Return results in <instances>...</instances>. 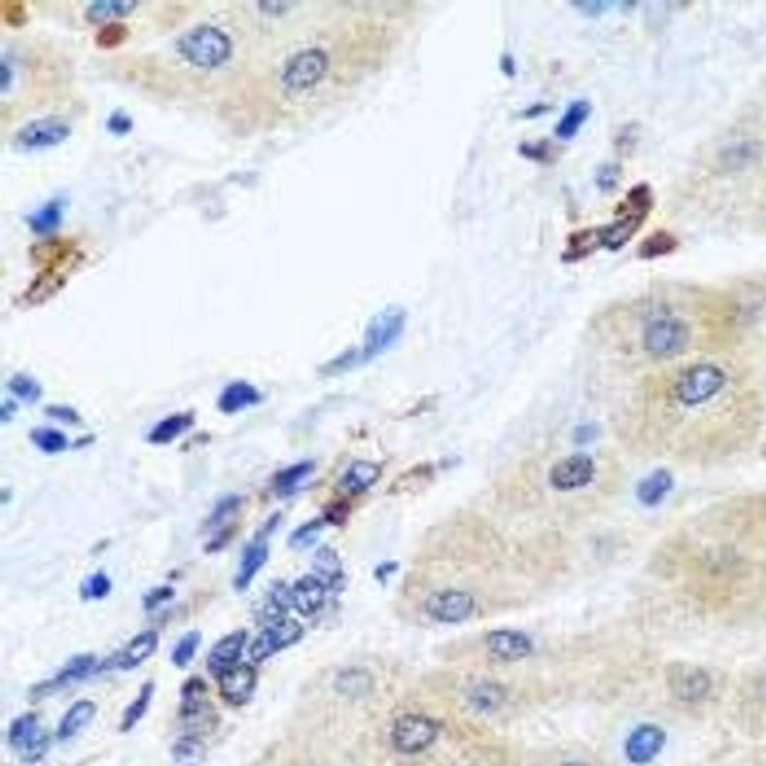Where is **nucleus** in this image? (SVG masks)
<instances>
[{"label":"nucleus","instance_id":"obj_9","mask_svg":"<svg viewBox=\"0 0 766 766\" xmlns=\"http://www.w3.org/2000/svg\"><path fill=\"white\" fill-rule=\"evenodd\" d=\"M303 635V626L298 621L291 618L271 621L252 642L250 657L255 663L265 662L274 654H279L280 651L300 642Z\"/></svg>","mask_w":766,"mask_h":766},{"label":"nucleus","instance_id":"obj_18","mask_svg":"<svg viewBox=\"0 0 766 766\" xmlns=\"http://www.w3.org/2000/svg\"><path fill=\"white\" fill-rule=\"evenodd\" d=\"M270 548H268V533H259L250 544L246 545L241 553L238 563L237 574L234 576L235 590L244 591L252 584L255 576L261 572L265 563L268 562Z\"/></svg>","mask_w":766,"mask_h":766},{"label":"nucleus","instance_id":"obj_21","mask_svg":"<svg viewBox=\"0 0 766 766\" xmlns=\"http://www.w3.org/2000/svg\"><path fill=\"white\" fill-rule=\"evenodd\" d=\"M327 597V585L318 576L306 575L291 588L292 608L304 617H312L321 611Z\"/></svg>","mask_w":766,"mask_h":766},{"label":"nucleus","instance_id":"obj_6","mask_svg":"<svg viewBox=\"0 0 766 766\" xmlns=\"http://www.w3.org/2000/svg\"><path fill=\"white\" fill-rule=\"evenodd\" d=\"M406 322V310L398 306H388L376 313L370 319L364 334L363 351L360 352L361 361L372 360L389 351L403 336Z\"/></svg>","mask_w":766,"mask_h":766},{"label":"nucleus","instance_id":"obj_49","mask_svg":"<svg viewBox=\"0 0 766 766\" xmlns=\"http://www.w3.org/2000/svg\"><path fill=\"white\" fill-rule=\"evenodd\" d=\"M576 8L584 11L585 14H599V12L606 11L611 6L608 2H578L575 3Z\"/></svg>","mask_w":766,"mask_h":766},{"label":"nucleus","instance_id":"obj_42","mask_svg":"<svg viewBox=\"0 0 766 766\" xmlns=\"http://www.w3.org/2000/svg\"><path fill=\"white\" fill-rule=\"evenodd\" d=\"M372 681L369 680L367 674L360 671H348L343 672L337 680V687L340 692L346 696H361L367 693Z\"/></svg>","mask_w":766,"mask_h":766},{"label":"nucleus","instance_id":"obj_32","mask_svg":"<svg viewBox=\"0 0 766 766\" xmlns=\"http://www.w3.org/2000/svg\"><path fill=\"white\" fill-rule=\"evenodd\" d=\"M313 470H315V464L310 463V461H303V463L294 464V466L282 470L274 478V488H276L277 494L291 496L309 476H312Z\"/></svg>","mask_w":766,"mask_h":766},{"label":"nucleus","instance_id":"obj_46","mask_svg":"<svg viewBox=\"0 0 766 766\" xmlns=\"http://www.w3.org/2000/svg\"><path fill=\"white\" fill-rule=\"evenodd\" d=\"M47 413L53 416L57 421L65 422V424H77L80 422V416L71 407L66 406H51L48 407Z\"/></svg>","mask_w":766,"mask_h":766},{"label":"nucleus","instance_id":"obj_40","mask_svg":"<svg viewBox=\"0 0 766 766\" xmlns=\"http://www.w3.org/2000/svg\"><path fill=\"white\" fill-rule=\"evenodd\" d=\"M199 644H201V633L196 632V630L183 635L182 639L174 647L173 654H171V660H173L174 665L182 669L189 666L193 657L196 656Z\"/></svg>","mask_w":766,"mask_h":766},{"label":"nucleus","instance_id":"obj_1","mask_svg":"<svg viewBox=\"0 0 766 766\" xmlns=\"http://www.w3.org/2000/svg\"><path fill=\"white\" fill-rule=\"evenodd\" d=\"M654 207V195L647 183H639L626 193L615 208L614 220L599 226L602 246L608 250H620L642 228Z\"/></svg>","mask_w":766,"mask_h":766},{"label":"nucleus","instance_id":"obj_24","mask_svg":"<svg viewBox=\"0 0 766 766\" xmlns=\"http://www.w3.org/2000/svg\"><path fill=\"white\" fill-rule=\"evenodd\" d=\"M672 487H674V478L671 473L668 470L659 469L639 482L636 496L642 505L653 508L665 500V497L671 493Z\"/></svg>","mask_w":766,"mask_h":766},{"label":"nucleus","instance_id":"obj_27","mask_svg":"<svg viewBox=\"0 0 766 766\" xmlns=\"http://www.w3.org/2000/svg\"><path fill=\"white\" fill-rule=\"evenodd\" d=\"M602 246L600 228H585L572 232L568 237V247L563 252V261L576 262L587 258Z\"/></svg>","mask_w":766,"mask_h":766},{"label":"nucleus","instance_id":"obj_17","mask_svg":"<svg viewBox=\"0 0 766 766\" xmlns=\"http://www.w3.org/2000/svg\"><path fill=\"white\" fill-rule=\"evenodd\" d=\"M666 734L656 725H641L626 741V756L633 765H647L662 753Z\"/></svg>","mask_w":766,"mask_h":766},{"label":"nucleus","instance_id":"obj_19","mask_svg":"<svg viewBox=\"0 0 766 766\" xmlns=\"http://www.w3.org/2000/svg\"><path fill=\"white\" fill-rule=\"evenodd\" d=\"M247 633L244 630L229 633L225 638L220 639L207 657V669L211 675L219 678L220 675L228 672L229 669L238 665L244 645H246Z\"/></svg>","mask_w":766,"mask_h":766},{"label":"nucleus","instance_id":"obj_10","mask_svg":"<svg viewBox=\"0 0 766 766\" xmlns=\"http://www.w3.org/2000/svg\"><path fill=\"white\" fill-rule=\"evenodd\" d=\"M98 669L99 666L96 663L95 656H92V654H78V656L72 657L53 678L41 681V683L33 686L30 696L36 699V701L47 698V696L53 695V693L59 692V690L77 683V681L86 680L90 675L95 674Z\"/></svg>","mask_w":766,"mask_h":766},{"label":"nucleus","instance_id":"obj_28","mask_svg":"<svg viewBox=\"0 0 766 766\" xmlns=\"http://www.w3.org/2000/svg\"><path fill=\"white\" fill-rule=\"evenodd\" d=\"M381 478V467L370 461H357L349 467L342 479V487L348 493L361 494L372 488Z\"/></svg>","mask_w":766,"mask_h":766},{"label":"nucleus","instance_id":"obj_37","mask_svg":"<svg viewBox=\"0 0 766 766\" xmlns=\"http://www.w3.org/2000/svg\"><path fill=\"white\" fill-rule=\"evenodd\" d=\"M32 442L45 454H57L68 448V439L65 434L54 428H36L30 434Z\"/></svg>","mask_w":766,"mask_h":766},{"label":"nucleus","instance_id":"obj_26","mask_svg":"<svg viewBox=\"0 0 766 766\" xmlns=\"http://www.w3.org/2000/svg\"><path fill=\"white\" fill-rule=\"evenodd\" d=\"M313 569H315L316 576L327 585V588L340 587L343 579H345L342 560H340L337 551L331 547H321L316 551Z\"/></svg>","mask_w":766,"mask_h":766},{"label":"nucleus","instance_id":"obj_43","mask_svg":"<svg viewBox=\"0 0 766 766\" xmlns=\"http://www.w3.org/2000/svg\"><path fill=\"white\" fill-rule=\"evenodd\" d=\"M111 591V581L107 575L98 572V574L89 576L84 581L81 594L87 600H101L107 597Z\"/></svg>","mask_w":766,"mask_h":766},{"label":"nucleus","instance_id":"obj_50","mask_svg":"<svg viewBox=\"0 0 766 766\" xmlns=\"http://www.w3.org/2000/svg\"><path fill=\"white\" fill-rule=\"evenodd\" d=\"M110 128L114 132H126L131 128V119L123 113L113 114L110 119Z\"/></svg>","mask_w":766,"mask_h":766},{"label":"nucleus","instance_id":"obj_34","mask_svg":"<svg viewBox=\"0 0 766 766\" xmlns=\"http://www.w3.org/2000/svg\"><path fill=\"white\" fill-rule=\"evenodd\" d=\"M153 695H155V683L147 681L143 687H141L140 693L134 702L128 705L125 713H123L122 723H120V729L122 732H129L138 725L146 716L149 711L150 702H152Z\"/></svg>","mask_w":766,"mask_h":766},{"label":"nucleus","instance_id":"obj_31","mask_svg":"<svg viewBox=\"0 0 766 766\" xmlns=\"http://www.w3.org/2000/svg\"><path fill=\"white\" fill-rule=\"evenodd\" d=\"M192 422V416L185 415V413H176V415L168 416L164 421L159 422L158 425L153 427L149 434V440L155 443V445L171 443L177 437L186 433L191 428Z\"/></svg>","mask_w":766,"mask_h":766},{"label":"nucleus","instance_id":"obj_39","mask_svg":"<svg viewBox=\"0 0 766 766\" xmlns=\"http://www.w3.org/2000/svg\"><path fill=\"white\" fill-rule=\"evenodd\" d=\"M8 388L15 397L20 398L21 401L27 404L36 403L42 395L41 385L35 379L30 378V376L23 375V373L12 376L9 379Z\"/></svg>","mask_w":766,"mask_h":766},{"label":"nucleus","instance_id":"obj_5","mask_svg":"<svg viewBox=\"0 0 766 766\" xmlns=\"http://www.w3.org/2000/svg\"><path fill=\"white\" fill-rule=\"evenodd\" d=\"M692 333L689 325L678 316L663 315L653 319L645 327L642 343L644 349L656 358H672L689 346Z\"/></svg>","mask_w":766,"mask_h":766},{"label":"nucleus","instance_id":"obj_29","mask_svg":"<svg viewBox=\"0 0 766 766\" xmlns=\"http://www.w3.org/2000/svg\"><path fill=\"white\" fill-rule=\"evenodd\" d=\"M593 107L590 102L579 99V101L572 102L568 108H566L565 114H563L560 122L556 126V135L563 141L572 140L578 135L579 129L584 126L590 117Z\"/></svg>","mask_w":766,"mask_h":766},{"label":"nucleus","instance_id":"obj_25","mask_svg":"<svg viewBox=\"0 0 766 766\" xmlns=\"http://www.w3.org/2000/svg\"><path fill=\"white\" fill-rule=\"evenodd\" d=\"M261 401V394L255 386L247 382H234L223 389L219 397V409L223 413L241 412L247 407L255 406Z\"/></svg>","mask_w":766,"mask_h":766},{"label":"nucleus","instance_id":"obj_36","mask_svg":"<svg viewBox=\"0 0 766 766\" xmlns=\"http://www.w3.org/2000/svg\"><path fill=\"white\" fill-rule=\"evenodd\" d=\"M503 699H505V692L497 684H481L470 693V702H472L473 708L482 711V713L497 710L502 705Z\"/></svg>","mask_w":766,"mask_h":766},{"label":"nucleus","instance_id":"obj_11","mask_svg":"<svg viewBox=\"0 0 766 766\" xmlns=\"http://www.w3.org/2000/svg\"><path fill=\"white\" fill-rule=\"evenodd\" d=\"M475 599L466 591L443 590L431 594L425 602V611L440 623H461L472 615Z\"/></svg>","mask_w":766,"mask_h":766},{"label":"nucleus","instance_id":"obj_23","mask_svg":"<svg viewBox=\"0 0 766 766\" xmlns=\"http://www.w3.org/2000/svg\"><path fill=\"white\" fill-rule=\"evenodd\" d=\"M98 713L95 702L89 699H81L75 702L57 726V738L60 741H68L80 734L81 729L86 728Z\"/></svg>","mask_w":766,"mask_h":766},{"label":"nucleus","instance_id":"obj_38","mask_svg":"<svg viewBox=\"0 0 766 766\" xmlns=\"http://www.w3.org/2000/svg\"><path fill=\"white\" fill-rule=\"evenodd\" d=\"M62 219V205L59 201L48 202L47 205L29 217L30 226L36 232H50L59 225Z\"/></svg>","mask_w":766,"mask_h":766},{"label":"nucleus","instance_id":"obj_3","mask_svg":"<svg viewBox=\"0 0 766 766\" xmlns=\"http://www.w3.org/2000/svg\"><path fill=\"white\" fill-rule=\"evenodd\" d=\"M726 373L711 363L687 367L674 383V397L686 407H698L714 400L725 389Z\"/></svg>","mask_w":766,"mask_h":766},{"label":"nucleus","instance_id":"obj_45","mask_svg":"<svg viewBox=\"0 0 766 766\" xmlns=\"http://www.w3.org/2000/svg\"><path fill=\"white\" fill-rule=\"evenodd\" d=\"M620 180V170L615 165H606L597 174V186L602 191H612Z\"/></svg>","mask_w":766,"mask_h":766},{"label":"nucleus","instance_id":"obj_22","mask_svg":"<svg viewBox=\"0 0 766 766\" xmlns=\"http://www.w3.org/2000/svg\"><path fill=\"white\" fill-rule=\"evenodd\" d=\"M485 642L488 650L503 660H521L533 651L532 639L518 630H494L488 633Z\"/></svg>","mask_w":766,"mask_h":766},{"label":"nucleus","instance_id":"obj_2","mask_svg":"<svg viewBox=\"0 0 766 766\" xmlns=\"http://www.w3.org/2000/svg\"><path fill=\"white\" fill-rule=\"evenodd\" d=\"M179 53L198 68L222 65L231 54V41L225 32L211 24H199L179 39Z\"/></svg>","mask_w":766,"mask_h":766},{"label":"nucleus","instance_id":"obj_16","mask_svg":"<svg viewBox=\"0 0 766 766\" xmlns=\"http://www.w3.org/2000/svg\"><path fill=\"white\" fill-rule=\"evenodd\" d=\"M158 644V633L153 632V630L141 632L123 650L102 662L99 671L114 668L120 669V671H131V669L138 668L155 654V651L158 650Z\"/></svg>","mask_w":766,"mask_h":766},{"label":"nucleus","instance_id":"obj_8","mask_svg":"<svg viewBox=\"0 0 766 766\" xmlns=\"http://www.w3.org/2000/svg\"><path fill=\"white\" fill-rule=\"evenodd\" d=\"M439 726L434 720L416 714H407L394 723L391 738L398 752L404 755H416L424 752L436 741Z\"/></svg>","mask_w":766,"mask_h":766},{"label":"nucleus","instance_id":"obj_35","mask_svg":"<svg viewBox=\"0 0 766 766\" xmlns=\"http://www.w3.org/2000/svg\"><path fill=\"white\" fill-rule=\"evenodd\" d=\"M137 8L134 0H101L87 6L86 20L90 23H101L110 18L122 17Z\"/></svg>","mask_w":766,"mask_h":766},{"label":"nucleus","instance_id":"obj_51","mask_svg":"<svg viewBox=\"0 0 766 766\" xmlns=\"http://www.w3.org/2000/svg\"><path fill=\"white\" fill-rule=\"evenodd\" d=\"M15 412H17V406L12 401L6 400L2 406V421L9 422L14 418Z\"/></svg>","mask_w":766,"mask_h":766},{"label":"nucleus","instance_id":"obj_44","mask_svg":"<svg viewBox=\"0 0 766 766\" xmlns=\"http://www.w3.org/2000/svg\"><path fill=\"white\" fill-rule=\"evenodd\" d=\"M128 36V29L122 23H108L99 30L98 44L102 47H114Z\"/></svg>","mask_w":766,"mask_h":766},{"label":"nucleus","instance_id":"obj_52","mask_svg":"<svg viewBox=\"0 0 766 766\" xmlns=\"http://www.w3.org/2000/svg\"><path fill=\"white\" fill-rule=\"evenodd\" d=\"M560 766H588V765L579 764V762H571V764H563V765H560Z\"/></svg>","mask_w":766,"mask_h":766},{"label":"nucleus","instance_id":"obj_13","mask_svg":"<svg viewBox=\"0 0 766 766\" xmlns=\"http://www.w3.org/2000/svg\"><path fill=\"white\" fill-rule=\"evenodd\" d=\"M258 686V672L249 663L234 666L219 677V692L223 701L234 707H243L252 699Z\"/></svg>","mask_w":766,"mask_h":766},{"label":"nucleus","instance_id":"obj_15","mask_svg":"<svg viewBox=\"0 0 766 766\" xmlns=\"http://www.w3.org/2000/svg\"><path fill=\"white\" fill-rule=\"evenodd\" d=\"M68 123L59 117H45V119L33 120L18 131L15 143L24 149H38V147L54 146L62 143L68 137Z\"/></svg>","mask_w":766,"mask_h":766},{"label":"nucleus","instance_id":"obj_47","mask_svg":"<svg viewBox=\"0 0 766 766\" xmlns=\"http://www.w3.org/2000/svg\"><path fill=\"white\" fill-rule=\"evenodd\" d=\"M597 433H599V428H597L596 425H579V427L575 430L574 439L575 442L578 443L591 442V440L596 439Z\"/></svg>","mask_w":766,"mask_h":766},{"label":"nucleus","instance_id":"obj_48","mask_svg":"<svg viewBox=\"0 0 766 766\" xmlns=\"http://www.w3.org/2000/svg\"><path fill=\"white\" fill-rule=\"evenodd\" d=\"M171 596H173V590H171V588H159V590L152 591V593H149V596L146 597V608H156V606L161 605L165 600L170 599Z\"/></svg>","mask_w":766,"mask_h":766},{"label":"nucleus","instance_id":"obj_20","mask_svg":"<svg viewBox=\"0 0 766 766\" xmlns=\"http://www.w3.org/2000/svg\"><path fill=\"white\" fill-rule=\"evenodd\" d=\"M207 684L202 678L192 677L182 686L180 692V716L185 722L196 725L202 723V717L213 722L211 705L207 701Z\"/></svg>","mask_w":766,"mask_h":766},{"label":"nucleus","instance_id":"obj_4","mask_svg":"<svg viewBox=\"0 0 766 766\" xmlns=\"http://www.w3.org/2000/svg\"><path fill=\"white\" fill-rule=\"evenodd\" d=\"M330 69V56L321 47L303 48L288 62L280 72V83L288 92L301 93L321 83Z\"/></svg>","mask_w":766,"mask_h":766},{"label":"nucleus","instance_id":"obj_30","mask_svg":"<svg viewBox=\"0 0 766 766\" xmlns=\"http://www.w3.org/2000/svg\"><path fill=\"white\" fill-rule=\"evenodd\" d=\"M678 246H680V241L674 234L660 229V231L653 232L642 240L638 247V256L641 259L651 261V259L671 255L678 249Z\"/></svg>","mask_w":766,"mask_h":766},{"label":"nucleus","instance_id":"obj_7","mask_svg":"<svg viewBox=\"0 0 766 766\" xmlns=\"http://www.w3.org/2000/svg\"><path fill=\"white\" fill-rule=\"evenodd\" d=\"M9 746L26 764H36L44 758L50 747V737L42 728L38 716L21 714L11 723L8 732Z\"/></svg>","mask_w":766,"mask_h":766},{"label":"nucleus","instance_id":"obj_33","mask_svg":"<svg viewBox=\"0 0 766 766\" xmlns=\"http://www.w3.org/2000/svg\"><path fill=\"white\" fill-rule=\"evenodd\" d=\"M171 755L179 766H201L205 758V746L198 735H185L176 741L171 749Z\"/></svg>","mask_w":766,"mask_h":766},{"label":"nucleus","instance_id":"obj_14","mask_svg":"<svg viewBox=\"0 0 766 766\" xmlns=\"http://www.w3.org/2000/svg\"><path fill=\"white\" fill-rule=\"evenodd\" d=\"M669 689L680 701L696 702L710 693V675L692 665H675L669 671Z\"/></svg>","mask_w":766,"mask_h":766},{"label":"nucleus","instance_id":"obj_12","mask_svg":"<svg viewBox=\"0 0 766 766\" xmlns=\"http://www.w3.org/2000/svg\"><path fill=\"white\" fill-rule=\"evenodd\" d=\"M596 475L593 460L585 454L563 458L551 469L550 482L556 490L574 491L587 487Z\"/></svg>","mask_w":766,"mask_h":766},{"label":"nucleus","instance_id":"obj_41","mask_svg":"<svg viewBox=\"0 0 766 766\" xmlns=\"http://www.w3.org/2000/svg\"><path fill=\"white\" fill-rule=\"evenodd\" d=\"M322 530H324V521H309V523L303 524V526L298 527L292 533L291 538H289V545L294 550H307V548L313 547L318 542Z\"/></svg>","mask_w":766,"mask_h":766}]
</instances>
